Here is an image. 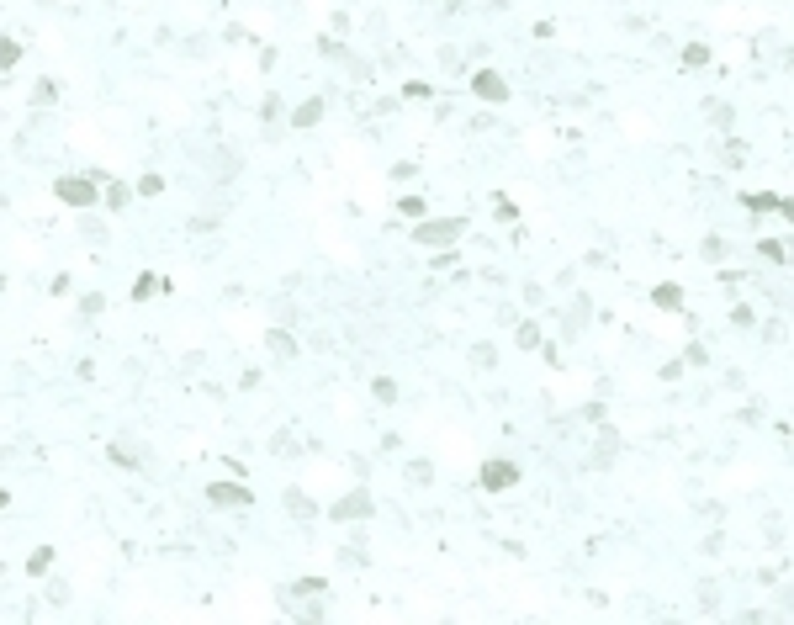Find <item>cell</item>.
Here are the masks:
<instances>
[{"label": "cell", "mask_w": 794, "mask_h": 625, "mask_svg": "<svg viewBox=\"0 0 794 625\" xmlns=\"http://www.w3.org/2000/svg\"><path fill=\"white\" fill-rule=\"evenodd\" d=\"M53 191H59V202H64V207H85V212L96 207V181H90V175H64Z\"/></svg>", "instance_id": "1"}, {"label": "cell", "mask_w": 794, "mask_h": 625, "mask_svg": "<svg viewBox=\"0 0 794 625\" xmlns=\"http://www.w3.org/2000/svg\"><path fill=\"white\" fill-rule=\"evenodd\" d=\"M461 228H466V217H440V223L424 217V223H419V244H456Z\"/></svg>", "instance_id": "2"}, {"label": "cell", "mask_w": 794, "mask_h": 625, "mask_svg": "<svg viewBox=\"0 0 794 625\" xmlns=\"http://www.w3.org/2000/svg\"><path fill=\"white\" fill-rule=\"evenodd\" d=\"M207 498H212V504H228V509H249L254 504V493L244 488V482H212Z\"/></svg>", "instance_id": "3"}, {"label": "cell", "mask_w": 794, "mask_h": 625, "mask_svg": "<svg viewBox=\"0 0 794 625\" xmlns=\"http://www.w3.org/2000/svg\"><path fill=\"white\" fill-rule=\"evenodd\" d=\"M514 482H519V467H508V461H487V467H482V488H487V493H503Z\"/></svg>", "instance_id": "4"}, {"label": "cell", "mask_w": 794, "mask_h": 625, "mask_svg": "<svg viewBox=\"0 0 794 625\" xmlns=\"http://www.w3.org/2000/svg\"><path fill=\"white\" fill-rule=\"evenodd\" d=\"M471 90H477L482 101H508V80L498 69H482L477 80H471Z\"/></svg>", "instance_id": "5"}, {"label": "cell", "mask_w": 794, "mask_h": 625, "mask_svg": "<svg viewBox=\"0 0 794 625\" xmlns=\"http://www.w3.org/2000/svg\"><path fill=\"white\" fill-rule=\"evenodd\" d=\"M328 514H334V519H365V514H371V493H344Z\"/></svg>", "instance_id": "6"}, {"label": "cell", "mask_w": 794, "mask_h": 625, "mask_svg": "<svg viewBox=\"0 0 794 625\" xmlns=\"http://www.w3.org/2000/svg\"><path fill=\"white\" fill-rule=\"evenodd\" d=\"M651 302H657L662 312H678V308H683V287H673V281H662V287L651 291Z\"/></svg>", "instance_id": "7"}, {"label": "cell", "mask_w": 794, "mask_h": 625, "mask_svg": "<svg viewBox=\"0 0 794 625\" xmlns=\"http://www.w3.org/2000/svg\"><path fill=\"white\" fill-rule=\"evenodd\" d=\"M318 117H323V101H307V107H297V117H291V128H313Z\"/></svg>", "instance_id": "8"}, {"label": "cell", "mask_w": 794, "mask_h": 625, "mask_svg": "<svg viewBox=\"0 0 794 625\" xmlns=\"http://www.w3.org/2000/svg\"><path fill=\"white\" fill-rule=\"evenodd\" d=\"M48 562H53V551L43 546V551H32V556H27V572H37V577H43V572H48Z\"/></svg>", "instance_id": "9"}, {"label": "cell", "mask_w": 794, "mask_h": 625, "mask_svg": "<svg viewBox=\"0 0 794 625\" xmlns=\"http://www.w3.org/2000/svg\"><path fill=\"white\" fill-rule=\"evenodd\" d=\"M762 254H768L773 265H783V260H789V244H783V239H768V244H762Z\"/></svg>", "instance_id": "10"}, {"label": "cell", "mask_w": 794, "mask_h": 625, "mask_svg": "<svg viewBox=\"0 0 794 625\" xmlns=\"http://www.w3.org/2000/svg\"><path fill=\"white\" fill-rule=\"evenodd\" d=\"M16 59H22V43H0V69H11Z\"/></svg>", "instance_id": "11"}, {"label": "cell", "mask_w": 794, "mask_h": 625, "mask_svg": "<svg viewBox=\"0 0 794 625\" xmlns=\"http://www.w3.org/2000/svg\"><path fill=\"white\" fill-rule=\"evenodd\" d=\"M138 191H144V196H159V191H165V175H144V181H138Z\"/></svg>", "instance_id": "12"}, {"label": "cell", "mask_w": 794, "mask_h": 625, "mask_svg": "<svg viewBox=\"0 0 794 625\" xmlns=\"http://www.w3.org/2000/svg\"><path fill=\"white\" fill-rule=\"evenodd\" d=\"M270 350H276V355H291L297 345H291V334H281V329H276V334H270Z\"/></svg>", "instance_id": "13"}, {"label": "cell", "mask_w": 794, "mask_h": 625, "mask_svg": "<svg viewBox=\"0 0 794 625\" xmlns=\"http://www.w3.org/2000/svg\"><path fill=\"white\" fill-rule=\"evenodd\" d=\"M704 59H710V48H704V43H694V48L683 53V64H704Z\"/></svg>", "instance_id": "14"}, {"label": "cell", "mask_w": 794, "mask_h": 625, "mask_svg": "<svg viewBox=\"0 0 794 625\" xmlns=\"http://www.w3.org/2000/svg\"><path fill=\"white\" fill-rule=\"evenodd\" d=\"M0 509H6V493H0Z\"/></svg>", "instance_id": "15"}]
</instances>
